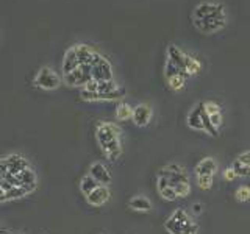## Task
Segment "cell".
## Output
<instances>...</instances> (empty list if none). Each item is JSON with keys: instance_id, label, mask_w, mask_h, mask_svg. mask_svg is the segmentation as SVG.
<instances>
[{"instance_id": "1", "label": "cell", "mask_w": 250, "mask_h": 234, "mask_svg": "<svg viewBox=\"0 0 250 234\" xmlns=\"http://www.w3.org/2000/svg\"><path fill=\"white\" fill-rule=\"evenodd\" d=\"M96 139L104 153L109 161H116L122 155L121 144V128L111 122H100L96 127Z\"/></svg>"}, {"instance_id": "2", "label": "cell", "mask_w": 250, "mask_h": 234, "mask_svg": "<svg viewBox=\"0 0 250 234\" xmlns=\"http://www.w3.org/2000/svg\"><path fill=\"white\" fill-rule=\"evenodd\" d=\"M125 91L114 80L109 81H91L80 89V97L84 101H113L125 97Z\"/></svg>"}, {"instance_id": "3", "label": "cell", "mask_w": 250, "mask_h": 234, "mask_svg": "<svg viewBox=\"0 0 250 234\" xmlns=\"http://www.w3.org/2000/svg\"><path fill=\"white\" fill-rule=\"evenodd\" d=\"M164 230L169 234H197L199 223L183 208H175L164 222Z\"/></svg>"}, {"instance_id": "4", "label": "cell", "mask_w": 250, "mask_h": 234, "mask_svg": "<svg viewBox=\"0 0 250 234\" xmlns=\"http://www.w3.org/2000/svg\"><path fill=\"white\" fill-rule=\"evenodd\" d=\"M61 77L55 72V70L49 66H42L41 69H38V72L35 75L33 84L36 88L42 91H55L61 86Z\"/></svg>"}, {"instance_id": "5", "label": "cell", "mask_w": 250, "mask_h": 234, "mask_svg": "<svg viewBox=\"0 0 250 234\" xmlns=\"http://www.w3.org/2000/svg\"><path fill=\"white\" fill-rule=\"evenodd\" d=\"M62 81L70 88H84L86 84L92 81L91 64H83L74 69L72 72L62 74Z\"/></svg>"}, {"instance_id": "6", "label": "cell", "mask_w": 250, "mask_h": 234, "mask_svg": "<svg viewBox=\"0 0 250 234\" xmlns=\"http://www.w3.org/2000/svg\"><path fill=\"white\" fill-rule=\"evenodd\" d=\"M91 74L94 81H109L113 80V66L105 57L96 52L91 61Z\"/></svg>"}, {"instance_id": "7", "label": "cell", "mask_w": 250, "mask_h": 234, "mask_svg": "<svg viewBox=\"0 0 250 234\" xmlns=\"http://www.w3.org/2000/svg\"><path fill=\"white\" fill-rule=\"evenodd\" d=\"M156 175H161L166 178L172 187H175L182 183H189V176H188V172L185 170V167H182L180 164H175V162L163 166L156 172Z\"/></svg>"}, {"instance_id": "8", "label": "cell", "mask_w": 250, "mask_h": 234, "mask_svg": "<svg viewBox=\"0 0 250 234\" xmlns=\"http://www.w3.org/2000/svg\"><path fill=\"white\" fill-rule=\"evenodd\" d=\"M225 6L222 3L203 2L199 3L192 11V19H207V18H224Z\"/></svg>"}, {"instance_id": "9", "label": "cell", "mask_w": 250, "mask_h": 234, "mask_svg": "<svg viewBox=\"0 0 250 234\" xmlns=\"http://www.w3.org/2000/svg\"><path fill=\"white\" fill-rule=\"evenodd\" d=\"M192 25L202 35H214L227 25V16L224 18H207V19H192Z\"/></svg>"}, {"instance_id": "10", "label": "cell", "mask_w": 250, "mask_h": 234, "mask_svg": "<svg viewBox=\"0 0 250 234\" xmlns=\"http://www.w3.org/2000/svg\"><path fill=\"white\" fill-rule=\"evenodd\" d=\"M2 161L6 167V174H11V175H18L21 172L30 169L28 161L21 155H10V156H6V158H2Z\"/></svg>"}, {"instance_id": "11", "label": "cell", "mask_w": 250, "mask_h": 234, "mask_svg": "<svg viewBox=\"0 0 250 234\" xmlns=\"http://www.w3.org/2000/svg\"><path fill=\"white\" fill-rule=\"evenodd\" d=\"M131 120L136 127L144 128L147 127L148 123L152 120V108L148 106L147 103H139L133 108V116H131Z\"/></svg>"}, {"instance_id": "12", "label": "cell", "mask_w": 250, "mask_h": 234, "mask_svg": "<svg viewBox=\"0 0 250 234\" xmlns=\"http://www.w3.org/2000/svg\"><path fill=\"white\" fill-rule=\"evenodd\" d=\"M89 175L96 179V181L100 184V186H108L109 183H111V174H109V170L108 167L105 166L104 162H100V161H96V162H92L91 164V167H89Z\"/></svg>"}, {"instance_id": "13", "label": "cell", "mask_w": 250, "mask_h": 234, "mask_svg": "<svg viewBox=\"0 0 250 234\" xmlns=\"http://www.w3.org/2000/svg\"><path fill=\"white\" fill-rule=\"evenodd\" d=\"M202 113H203V101H199V103L194 105L191 111L188 113L186 123H188V127L194 131L205 133V128H203V120H202Z\"/></svg>"}, {"instance_id": "14", "label": "cell", "mask_w": 250, "mask_h": 234, "mask_svg": "<svg viewBox=\"0 0 250 234\" xmlns=\"http://www.w3.org/2000/svg\"><path fill=\"white\" fill-rule=\"evenodd\" d=\"M194 172H195V176H214L217 172V162L214 158H211V156H205V158H202L197 162Z\"/></svg>"}, {"instance_id": "15", "label": "cell", "mask_w": 250, "mask_h": 234, "mask_svg": "<svg viewBox=\"0 0 250 234\" xmlns=\"http://www.w3.org/2000/svg\"><path fill=\"white\" fill-rule=\"evenodd\" d=\"M203 106H205V111L208 114V119H209L211 125L214 127V130L219 131V128L222 127V122H224L221 106H219L217 103H214V101H211V100L203 101Z\"/></svg>"}, {"instance_id": "16", "label": "cell", "mask_w": 250, "mask_h": 234, "mask_svg": "<svg viewBox=\"0 0 250 234\" xmlns=\"http://www.w3.org/2000/svg\"><path fill=\"white\" fill-rule=\"evenodd\" d=\"M188 58H189V55H186L182 49H178L177 45L174 44H170L167 47V52H166V59L172 61L174 64L180 69V70H183L185 72V69H186V62H188ZM186 74V72H185Z\"/></svg>"}, {"instance_id": "17", "label": "cell", "mask_w": 250, "mask_h": 234, "mask_svg": "<svg viewBox=\"0 0 250 234\" xmlns=\"http://www.w3.org/2000/svg\"><path fill=\"white\" fill-rule=\"evenodd\" d=\"M109 197H111V194H109L108 186H99L86 197V201H88L91 206H104L109 200Z\"/></svg>"}, {"instance_id": "18", "label": "cell", "mask_w": 250, "mask_h": 234, "mask_svg": "<svg viewBox=\"0 0 250 234\" xmlns=\"http://www.w3.org/2000/svg\"><path fill=\"white\" fill-rule=\"evenodd\" d=\"M128 208L131 211H135V213H150V211L153 209V205L146 195L138 194V195H133V197L130 198Z\"/></svg>"}, {"instance_id": "19", "label": "cell", "mask_w": 250, "mask_h": 234, "mask_svg": "<svg viewBox=\"0 0 250 234\" xmlns=\"http://www.w3.org/2000/svg\"><path fill=\"white\" fill-rule=\"evenodd\" d=\"M80 66V61H78L77 57V52H75V47H69L64 53V58H62V64H61V70L62 74H67V72H72L74 69H77Z\"/></svg>"}, {"instance_id": "20", "label": "cell", "mask_w": 250, "mask_h": 234, "mask_svg": "<svg viewBox=\"0 0 250 234\" xmlns=\"http://www.w3.org/2000/svg\"><path fill=\"white\" fill-rule=\"evenodd\" d=\"M186 78H188V75H185V74H177V75H172V77L166 78V83H167L170 91L178 92V91H182L185 88Z\"/></svg>"}, {"instance_id": "21", "label": "cell", "mask_w": 250, "mask_h": 234, "mask_svg": "<svg viewBox=\"0 0 250 234\" xmlns=\"http://www.w3.org/2000/svg\"><path fill=\"white\" fill-rule=\"evenodd\" d=\"M131 116H133V108L128 103H125V101H119V105L116 106V119L119 122H125L131 119Z\"/></svg>"}, {"instance_id": "22", "label": "cell", "mask_w": 250, "mask_h": 234, "mask_svg": "<svg viewBox=\"0 0 250 234\" xmlns=\"http://www.w3.org/2000/svg\"><path fill=\"white\" fill-rule=\"evenodd\" d=\"M100 184L94 179L89 174L88 175H84L82 179H80V191H82V194L84 195V197H88V195L96 189V187H99Z\"/></svg>"}, {"instance_id": "23", "label": "cell", "mask_w": 250, "mask_h": 234, "mask_svg": "<svg viewBox=\"0 0 250 234\" xmlns=\"http://www.w3.org/2000/svg\"><path fill=\"white\" fill-rule=\"evenodd\" d=\"M200 69H202V64H200V61L197 58H194V57H189L188 58V62H186V69H185V72L188 77H194V75H197L200 72Z\"/></svg>"}, {"instance_id": "24", "label": "cell", "mask_w": 250, "mask_h": 234, "mask_svg": "<svg viewBox=\"0 0 250 234\" xmlns=\"http://www.w3.org/2000/svg\"><path fill=\"white\" fill-rule=\"evenodd\" d=\"M234 198L239 203H246L250 200V186H239L234 192Z\"/></svg>"}, {"instance_id": "25", "label": "cell", "mask_w": 250, "mask_h": 234, "mask_svg": "<svg viewBox=\"0 0 250 234\" xmlns=\"http://www.w3.org/2000/svg\"><path fill=\"white\" fill-rule=\"evenodd\" d=\"M158 194H160V197H161L163 200H166V201H175V200L178 198V195H177L175 189H174L172 186L164 187V189L158 191Z\"/></svg>"}, {"instance_id": "26", "label": "cell", "mask_w": 250, "mask_h": 234, "mask_svg": "<svg viewBox=\"0 0 250 234\" xmlns=\"http://www.w3.org/2000/svg\"><path fill=\"white\" fill-rule=\"evenodd\" d=\"M195 181H197V186L202 191H208L213 187L214 176H195Z\"/></svg>"}, {"instance_id": "27", "label": "cell", "mask_w": 250, "mask_h": 234, "mask_svg": "<svg viewBox=\"0 0 250 234\" xmlns=\"http://www.w3.org/2000/svg\"><path fill=\"white\" fill-rule=\"evenodd\" d=\"M231 167H233L234 174H236L238 176H249L250 175V169L247 166H244V164H241L238 159L231 164Z\"/></svg>"}, {"instance_id": "28", "label": "cell", "mask_w": 250, "mask_h": 234, "mask_svg": "<svg viewBox=\"0 0 250 234\" xmlns=\"http://www.w3.org/2000/svg\"><path fill=\"white\" fill-rule=\"evenodd\" d=\"M222 176H224V179L225 181H234V179L238 178V175L234 174V170H233V167H227L224 172H222Z\"/></svg>"}, {"instance_id": "29", "label": "cell", "mask_w": 250, "mask_h": 234, "mask_svg": "<svg viewBox=\"0 0 250 234\" xmlns=\"http://www.w3.org/2000/svg\"><path fill=\"white\" fill-rule=\"evenodd\" d=\"M241 164H244V166H247L250 169V150H246V152H242L238 158H236Z\"/></svg>"}, {"instance_id": "30", "label": "cell", "mask_w": 250, "mask_h": 234, "mask_svg": "<svg viewBox=\"0 0 250 234\" xmlns=\"http://www.w3.org/2000/svg\"><path fill=\"white\" fill-rule=\"evenodd\" d=\"M191 209H192V214L194 215H199V214H202L203 205H202V203H194V205L191 206Z\"/></svg>"}, {"instance_id": "31", "label": "cell", "mask_w": 250, "mask_h": 234, "mask_svg": "<svg viewBox=\"0 0 250 234\" xmlns=\"http://www.w3.org/2000/svg\"><path fill=\"white\" fill-rule=\"evenodd\" d=\"M3 201H6V195L2 191V187H0V203H3Z\"/></svg>"}]
</instances>
